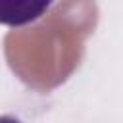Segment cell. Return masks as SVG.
<instances>
[{
	"label": "cell",
	"instance_id": "6da1fadb",
	"mask_svg": "<svg viewBox=\"0 0 123 123\" xmlns=\"http://www.w3.org/2000/svg\"><path fill=\"white\" fill-rule=\"evenodd\" d=\"M54 0H0V25L23 27L40 19Z\"/></svg>",
	"mask_w": 123,
	"mask_h": 123
},
{
	"label": "cell",
	"instance_id": "7a4b0ae2",
	"mask_svg": "<svg viewBox=\"0 0 123 123\" xmlns=\"http://www.w3.org/2000/svg\"><path fill=\"white\" fill-rule=\"evenodd\" d=\"M0 123H21V121L13 115H0Z\"/></svg>",
	"mask_w": 123,
	"mask_h": 123
}]
</instances>
